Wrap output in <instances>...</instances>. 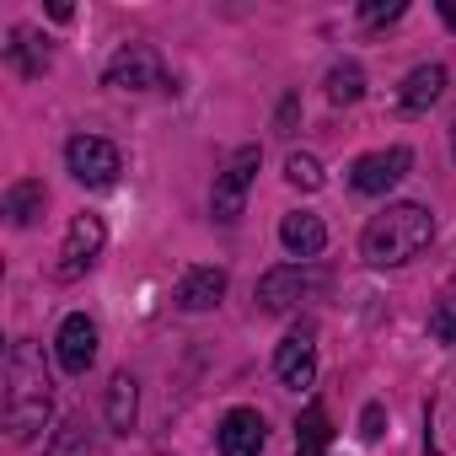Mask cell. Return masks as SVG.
<instances>
[{
	"instance_id": "2e32d148",
	"label": "cell",
	"mask_w": 456,
	"mask_h": 456,
	"mask_svg": "<svg viewBox=\"0 0 456 456\" xmlns=\"http://www.w3.org/2000/svg\"><path fill=\"white\" fill-rule=\"evenodd\" d=\"M44 183H33V177H22V183H12L6 188V215H12V225H38V215H44Z\"/></svg>"
},
{
	"instance_id": "7a4b0ae2",
	"label": "cell",
	"mask_w": 456,
	"mask_h": 456,
	"mask_svg": "<svg viewBox=\"0 0 456 456\" xmlns=\"http://www.w3.org/2000/svg\"><path fill=\"white\" fill-rule=\"evenodd\" d=\"M429 237H435V215L424 204H387L360 232V253L376 269H397V264L419 258L429 248Z\"/></svg>"
},
{
	"instance_id": "d6986e66",
	"label": "cell",
	"mask_w": 456,
	"mask_h": 456,
	"mask_svg": "<svg viewBox=\"0 0 456 456\" xmlns=\"http://www.w3.org/2000/svg\"><path fill=\"white\" fill-rule=\"evenodd\" d=\"M44 456H92V429H86V419L70 413V419L54 429V440H49Z\"/></svg>"
},
{
	"instance_id": "5bb4252c",
	"label": "cell",
	"mask_w": 456,
	"mask_h": 456,
	"mask_svg": "<svg viewBox=\"0 0 456 456\" xmlns=\"http://www.w3.org/2000/svg\"><path fill=\"white\" fill-rule=\"evenodd\" d=\"M440 92H445V70L440 65H419V70H408L397 102H403V113H424V108L440 102Z\"/></svg>"
},
{
	"instance_id": "cb8c5ba5",
	"label": "cell",
	"mask_w": 456,
	"mask_h": 456,
	"mask_svg": "<svg viewBox=\"0 0 456 456\" xmlns=\"http://www.w3.org/2000/svg\"><path fill=\"white\" fill-rule=\"evenodd\" d=\"M381 424H387V408H381V403H365V413H360V435H365V440H381Z\"/></svg>"
},
{
	"instance_id": "ba28073f",
	"label": "cell",
	"mask_w": 456,
	"mask_h": 456,
	"mask_svg": "<svg viewBox=\"0 0 456 456\" xmlns=\"http://www.w3.org/2000/svg\"><path fill=\"white\" fill-rule=\"evenodd\" d=\"M312 285H322V274H312V269H301V264H285V269H269L264 280H258V306L269 312V317H280V312H290Z\"/></svg>"
},
{
	"instance_id": "9c48e42d",
	"label": "cell",
	"mask_w": 456,
	"mask_h": 456,
	"mask_svg": "<svg viewBox=\"0 0 456 456\" xmlns=\"http://www.w3.org/2000/svg\"><path fill=\"white\" fill-rule=\"evenodd\" d=\"M317 333H312V322H301L296 333H285V344L274 349V370H280V381L285 387H312L317 381V344H312Z\"/></svg>"
},
{
	"instance_id": "d4e9b609",
	"label": "cell",
	"mask_w": 456,
	"mask_h": 456,
	"mask_svg": "<svg viewBox=\"0 0 456 456\" xmlns=\"http://www.w3.org/2000/svg\"><path fill=\"white\" fill-rule=\"evenodd\" d=\"M296 108H301L296 97H285V102H280V134H290V124H296Z\"/></svg>"
},
{
	"instance_id": "8fae6325",
	"label": "cell",
	"mask_w": 456,
	"mask_h": 456,
	"mask_svg": "<svg viewBox=\"0 0 456 456\" xmlns=\"http://www.w3.org/2000/svg\"><path fill=\"white\" fill-rule=\"evenodd\" d=\"M258 451H264V413L232 408L220 419V456H258Z\"/></svg>"
},
{
	"instance_id": "ac0fdd59",
	"label": "cell",
	"mask_w": 456,
	"mask_h": 456,
	"mask_svg": "<svg viewBox=\"0 0 456 456\" xmlns=\"http://www.w3.org/2000/svg\"><path fill=\"white\" fill-rule=\"evenodd\" d=\"M328 435H333V429H328V413L312 403V408L296 419V456H322V451H328Z\"/></svg>"
},
{
	"instance_id": "7c38bea8",
	"label": "cell",
	"mask_w": 456,
	"mask_h": 456,
	"mask_svg": "<svg viewBox=\"0 0 456 456\" xmlns=\"http://www.w3.org/2000/svg\"><path fill=\"white\" fill-rule=\"evenodd\" d=\"M220 296H225V269H188L183 280H177V306L183 312H209V306H220Z\"/></svg>"
},
{
	"instance_id": "e0dca14e",
	"label": "cell",
	"mask_w": 456,
	"mask_h": 456,
	"mask_svg": "<svg viewBox=\"0 0 456 456\" xmlns=\"http://www.w3.org/2000/svg\"><path fill=\"white\" fill-rule=\"evenodd\" d=\"M6 60H12V70H17V76H44V70H49V49H44L28 28H17V33H12Z\"/></svg>"
},
{
	"instance_id": "5b68a950",
	"label": "cell",
	"mask_w": 456,
	"mask_h": 456,
	"mask_svg": "<svg viewBox=\"0 0 456 456\" xmlns=\"http://www.w3.org/2000/svg\"><path fill=\"white\" fill-rule=\"evenodd\" d=\"M161 81H167V65L151 44H124L108 60V86L113 92H156Z\"/></svg>"
},
{
	"instance_id": "7402d4cb",
	"label": "cell",
	"mask_w": 456,
	"mask_h": 456,
	"mask_svg": "<svg viewBox=\"0 0 456 456\" xmlns=\"http://www.w3.org/2000/svg\"><path fill=\"white\" fill-rule=\"evenodd\" d=\"M397 17H403V0H365V6H360V22L365 28H387Z\"/></svg>"
},
{
	"instance_id": "ffe728a7",
	"label": "cell",
	"mask_w": 456,
	"mask_h": 456,
	"mask_svg": "<svg viewBox=\"0 0 456 456\" xmlns=\"http://www.w3.org/2000/svg\"><path fill=\"white\" fill-rule=\"evenodd\" d=\"M360 97H365V70H360V65H333V70H328V102L349 108V102H360Z\"/></svg>"
},
{
	"instance_id": "277c9868",
	"label": "cell",
	"mask_w": 456,
	"mask_h": 456,
	"mask_svg": "<svg viewBox=\"0 0 456 456\" xmlns=\"http://www.w3.org/2000/svg\"><path fill=\"white\" fill-rule=\"evenodd\" d=\"M65 167H70V177H76V183H86V188H113V183H118V172H124V156H118V145H113V140L76 134V140L65 145Z\"/></svg>"
},
{
	"instance_id": "3957f363",
	"label": "cell",
	"mask_w": 456,
	"mask_h": 456,
	"mask_svg": "<svg viewBox=\"0 0 456 456\" xmlns=\"http://www.w3.org/2000/svg\"><path fill=\"white\" fill-rule=\"evenodd\" d=\"M258 161H264V151H258V145H242V151H232V156H225V167L215 172V193H209V209H215V220H225V225H232V220L242 215V204H248V188H253V177H258Z\"/></svg>"
},
{
	"instance_id": "6da1fadb",
	"label": "cell",
	"mask_w": 456,
	"mask_h": 456,
	"mask_svg": "<svg viewBox=\"0 0 456 456\" xmlns=\"http://www.w3.org/2000/svg\"><path fill=\"white\" fill-rule=\"evenodd\" d=\"M49 408H54V392H49L44 354H38V344L17 338L6 354V429H12V440H33L49 424Z\"/></svg>"
},
{
	"instance_id": "4fadbf2b",
	"label": "cell",
	"mask_w": 456,
	"mask_h": 456,
	"mask_svg": "<svg viewBox=\"0 0 456 456\" xmlns=\"http://www.w3.org/2000/svg\"><path fill=\"white\" fill-rule=\"evenodd\" d=\"M280 242H285L296 258H317V253L328 248V225H322L317 215L296 209V215H285V220H280Z\"/></svg>"
},
{
	"instance_id": "9a60e30c",
	"label": "cell",
	"mask_w": 456,
	"mask_h": 456,
	"mask_svg": "<svg viewBox=\"0 0 456 456\" xmlns=\"http://www.w3.org/2000/svg\"><path fill=\"white\" fill-rule=\"evenodd\" d=\"M134 413H140L134 376H129V370H118V376L108 381V424H113L118 435H129V429H134Z\"/></svg>"
},
{
	"instance_id": "44dd1931",
	"label": "cell",
	"mask_w": 456,
	"mask_h": 456,
	"mask_svg": "<svg viewBox=\"0 0 456 456\" xmlns=\"http://www.w3.org/2000/svg\"><path fill=\"white\" fill-rule=\"evenodd\" d=\"M285 183L301 188V193H317V188H322V161L306 156V151H296V156L285 161Z\"/></svg>"
},
{
	"instance_id": "484cf974",
	"label": "cell",
	"mask_w": 456,
	"mask_h": 456,
	"mask_svg": "<svg viewBox=\"0 0 456 456\" xmlns=\"http://www.w3.org/2000/svg\"><path fill=\"white\" fill-rule=\"evenodd\" d=\"M440 17H445V28H456V0H440Z\"/></svg>"
},
{
	"instance_id": "603a6c76",
	"label": "cell",
	"mask_w": 456,
	"mask_h": 456,
	"mask_svg": "<svg viewBox=\"0 0 456 456\" xmlns=\"http://www.w3.org/2000/svg\"><path fill=\"white\" fill-rule=\"evenodd\" d=\"M429 333H435L440 344H456V301H440V306L429 312Z\"/></svg>"
},
{
	"instance_id": "8992f818",
	"label": "cell",
	"mask_w": 456,
	"mask_h": 456,
	"mask_svg": "<svg viewBox=\"0 0 456 456\" xmlns=\"http://www.w3.org/2000/svg\"><path fill=\"white\" fill-rule=\"evenodd\" d=\"M102 242H108L102 220H97V215H76V220H70V232H65V248H60V264H54V274H60V280H81V274L97 264Z\"/></svg>"
},
{
	"instance_id": "4316f807",
	"label": "cell",
	"mask_w": 456,
	"mask_h": 456,
	"mask_svg": "<svg viewBox=\"0 0 456 456\" xmlns=\"http://www.w3.org/2000/svg\"><path fill=\"white\" fill-rule=\"evenodd\" d=\"M451 151H456V129H451Z\"/></svg>"
},
{
	"instance_id": "30bf717a",
	"label": "cell",
	"mask_w": 456,
	"mask_h": 456,
	"mask_svg": "<svg viewBox=\"0 0 456 456\" xmlns=\"http://www.w3.org/2000/svg\"><path fill=\"white\" fill-rule=\"evenodd\" d=\"M54 344H60V365H65L70 376H86L92 360H97V322L76 312V317L60 322V338H54Z\"/></svg>"
},
{
	"instance_id": "52a82bcc",
	"label": "cell",
	"mask_w": 456,
	"mask_h": 456,
	"mask_svg": "<svg viewBox=\"0 0 456 456\" xmlns=\"http://www.w3.org/2000/svg\"><path fill=\"white\" fill-rule=\"evenodd\" d=\"M408 167H413V151H408V145L370 151V156H360V161H354L349 183H354L360 193H387V188H397V183L408 177Z\"/></svg>"
}]
</instances>
